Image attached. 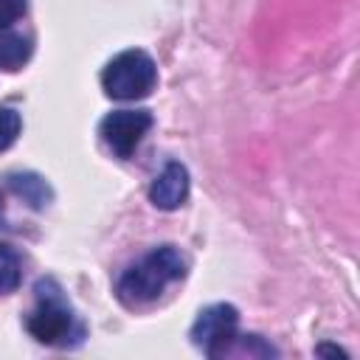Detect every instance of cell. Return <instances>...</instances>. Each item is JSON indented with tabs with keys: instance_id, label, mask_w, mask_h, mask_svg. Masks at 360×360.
<instances>
[{
	"instance_id": "cell-1",
	"label": "cell",
	"mask_w": 360,
	"mask_h": 360,
	"mask_svg": "<svg viewBox=\"0 0 360 360\" xmlns=\"http://www.w3.org/2000/svg\"><path fill=\"white\" fill-rule=\"evenodd\" d=\"M183 276H186V259L174 245L152 248L146 256H141L135 264L124 270V276L118 278V298L129 307L149 304Z\"/></svg>"
},
{
	"instance_id": "cell-2",
	"label": "cell",
	"mask_w": 360,
	"mask_h": 360,
	"mask_svg": "<svg viewBox=\"0 0 360 360\" xmlns=\"http://www.w3.org/2000/svg\"><path fill=\"white\" fill-rule=\"evenodd\" d=\"M37 307L28 315V332L45 346H73L82 340L84 326L76 321L73 307L68 304L62 287L53 278H39L37 287Z\"/></svg>"
},
{
	"instance_id": "cell-3",
	"label": "cell",
	"mask_w": 360,
	"mask_h": 360,
	"mask_svg": "<svg viewBox=\"0 0 360 360\" xmlns=\"http://www.w3.org/2000/svg\"><path fill=\"white\" fill-rule=\"evenodd\" d=\"M155 84H158L155 59L146 51H141V48L121 51L101 70V87H104V93L110 98H118V101L146 98L155 90Z\"/></svg>"
},
{
	"instance_id": "cell-4",
	"label": "cell",
	"mask_w": 360,
	"mask_h": 360,
	"mask_svg": "<svg viewBox=\"0 0 360 360\" xmlns=\"http://www.w3.org/2000/svg\"><path fill=\"white\" fill-rule=\"evenodd\" d=\"M239 329V312L233 304H211L205 307L194 326H191V343L211 360L225 357L233 349Z\"/></svg>"
},
{
	"instance_id": "cell-5",
	"label": "cell",
	"mask_w": 360,
	"mask_h": 360,
	"mask_svg": "<svg viewBox=\"0 0 360 360\" xmlns=\"http://www.w3.org/2000/svg\"><path fill=\"white\" fill-rule=\"evenodd\" d=\"M152 129V112L149 110H115L110 115H104L98 132L101 141L110 146L112 155L118 158H132V152L138 149L141 138Z\"/></svg>"
},
{
	"instance_id": "cell-6",
	"label": "cell",
	"mask_w": 360,
	"mask_h": 360,
	"mask_svg": "<svg viewBox=\"0 0 360 360\" xmlns=\"http://www.w3.org/2000/svg\"><path fill=\"white\" fill-rule=\"evenodd\" d=\"M188 197V172L183 163L172 160L163 166V172L149 186V202L160 211H174Z\"/></svg>"
},
{
	"instance_id": "cell-7",
	"label": "cell",
	"mask_w": 360,
	"mask_h": 360,
	"mask_svg": "<svg viewBox=\"0 0 360 360\" xmlns=\"http://www.w3.org/2000/svg\"><path fill=\"white\" fill-rule=\"evenodd\" d=\"M6 186H8L11 194H17L20 200H25L34 211H42L51 202V197H53L51 186L39 174H34V172H14V174H8L6 177Z\"/></svg>"
},
{
	"instance_id": "cell-8",
	"label": "cell",
	"mask_w": 360,
	"mask_h": 360,
	"mask_svg": "<svg viewBox=\"0 0 360 360\" xmlns=\"http://www.w3.org/2000/svg\"><path fill=\"white\" fill-rule=\"evenodd\" d=\"M31 56L28 37L11 31L8 25H0V68L3 70H20Z\"/></svg>"
},
{
	"instance_id": "cell-9",
	"label": "cell",
	"mask_w": 360,
	"mask_h": 360,
	"mask_svg": "<svg viewBox=\"0 0 360 360\" xmlns=\"http://www.w3.org/2000/svg\"><path fill=\"white\" fill-rule=\"evenodd\" d=\"M20 287V256L8 248L0 245V295H8Z\"/></svg>"
},
{
	"instance_id": "cell-10",
	"label": "cell",
	"mask_w": 360,
	"mask_h": 360,
	"mask_svg": "<svg viewBox=\"0 0 360 360\" xmlns=\"http://www.w3.org/2000/svg\"><path fill=\"white\" fill-rule=\"evenodd\" d=\"M20 129H22L20 112L11 110V107H0V152H6V149L17 141Z\"/></svg>"
},
{
	"instance_id": "cell-11",
	"label": "cell",
	"mask_w": 360,
	"mask_h": 360,
	"mask_svg": "<svg viewBox=\"0 0 360 360\" xmlns=\"http://www.w3.org/2000/svg\"><path fill=\"white\" fill-rule=\"evenodd\" d=\"M25 14V0H0V25H11Z\"/></svg>"
},
{
	"instance_id": "cell-12",
	"label": "cell",
	"mask_w": 360,
	"mask_h": 360,
	"mask_svg": "<svg viewBox=\"0 0 360 360\" xmlns=\"http://www.w3.org/2000/svg\"><path fill=\"white\" fill-rule=\"evenodd\" d=\"M315 354H335V357H346V352H343V349H338V346H332V343H321V346H315Z\"/></svg>"
}]
</instances>
